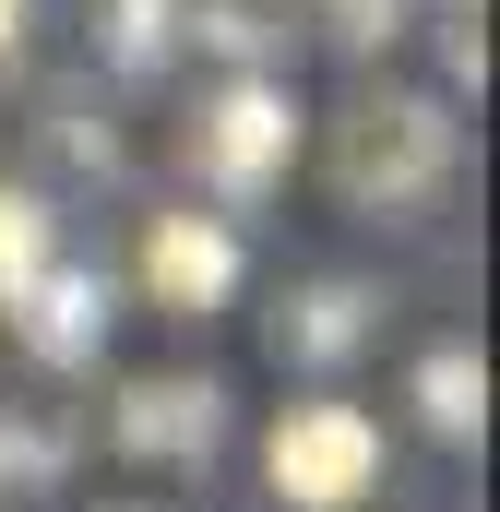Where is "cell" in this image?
<instances>
[{
    "instance_id": "1",
    "label": "cell",
    "mask_w": 500,
    "mask_h": 512,
    "mask_svg": "<svg viewBox=\"0 0 500 512\" xmlns=\"http://www.w3.org/2000/svg\"><path fill=\"white\" fill-rule=\"evenodd\" d=\"M453 179V120H441V96H358L346 120H334V191L358 203V215H405V203H429Z\"/></svg>"
},
{
    "instance_id": "2",
    "label": "cell",
    "mask_w": 500,
    "mask_h": 512,
    "mask_svg": "<svg viewBox=\"0 0 500 512\" xmlns=\"http://www.w3.org/2000/svg\"><path fill=\"white\" fill-rule=\"evenodd\" d=\"M262 477L298 512H346V501H370V477H381V429L358 405H286L274 441H262Z\"/></svg>"
},
{
    "instance_id": "3",
    "label": "cell",
    "mask_w": 500,
    "mask_h": 512,
    "mask_svg": "<svg viewBox=\"0 0 500 512\" xmlns=\"http://www.w3.org/2000/svg\"><path fill=\"white\" fill-rule=\"evenodd\" d=\"M286 155H298V96H286V84H262V72H239V84L191 120V179H203L215 203H250Z\"/></svg>"
},
{
    "instance_id": "4",
    "label": "cell",
    "mask_w": 500,
    "mask_h": 512,
    "mask_svg": "<svg viewBox=\"0 0 500 512\" xmlns=\"http://www.w3.org/2000/svg\"><path fill=\"white\" fill-rule=\"evenodd\" d=\"M108 429H120V453H143V465H203V453L227 441V393L203 382V370H191V382H179V370H155V382L120 393V417H108Z\"/></svg>"
},
{
    "instance_id": "5",
    "label": "cell",
    "mask_w": 500,
    "mask_h": 512,
    "mask_svg": "<svg viewBox=\"0 0 500 512\" xmlns=\"http://www.w3.org/2000/svg\"><path fill=\"white\" fill-rule=\"evenodd\" d=\"M143 286H155L167 310H215V298L239 286V239H227L215 215H155V239H143Z\"/></svg>"
},
{
    "instance_id": "6",
    "label": "cell",
    "mask_w": 500,
    "mask_h": 512,
    "mask_svg": "<svg viewBox=\"0 0 500 512\" xmlns=\"http://www.w3.org/2000/svg\"><path fill=\"white\" fill-rule=\"evenodd\" d=\"M0 310H24V346H36L48 370L96 358V334H108V286H96V274H48V262H36V274L0 298Z\"/></svg>"
},
{
    "instance_id": "7",
    "label": "cell",
    "mask_w": 500,
    "mask_h": 512,
    "mask_svg": "<svg viewBox=\"0 0 500 512\" xmlns=\"http://www.w3.org/2000/svg\"><path fill=\"white\" fill-rule=\"evenodd\" d=\"M346 346H370V286H298L286 298V322H274V358H346Z\"/></svg>"
},
{
    "instance_id": "8",
    "label": "cell",
    "mask_w": 500,
    "mask_h": 512,
    "mask_svg": "<svg viewBox=\"0 0 500 512\" xmlns=\"http://www.w3.org/2000/svg\"><path fill=\"white\" fill-rule=\"evenodd\" d=\"M417 417H429L441 441H477V429H489V358H477V346L417 358Z\"/></svg>"
},
{
    "instance_id": "9",
    "label": "cell",
    "mask_w": 500,
    "mask_h": 512,
    "mask_svg": "<svg viewBox=\"0 0 500 512\" xmlns=\"http://www.w3.org/2000/svg\"><path fill=\"white\" fill-rule=\"evenodd\" d=\"M36 262H48V203H36V191H0V298H12Z\"/></svg>"
},
{
    "instance_id": "10",
    "label": "cell",
    "mask_w": 500,
    "mask_h": 512,
    "mask_svg": "<svg viewBox=\"0 0 500 512\" xmlns=\"http://www.w3.org/2000/svg\"><path fill=\"white\" fill-rule=\"evenodd\" d=\"M441 60L453 84H489V0H441Z\"/></svg>"
},
{
    "instance_id": "11",
    "label": "cell",
    "mask_w": 500,
    "mask_h": 512,
    "mask_svg": "<svg viewBox=\"0 0 500 512\" xmlns=\"http://www.w3.org/2000/svg\"><path fill=\"white\" fill-rule=\"evenodd\" d=\"M405 12H417V0H334V36H346V48H393Z\"/></svg>"
},
{
    "instance_id": "12",
    "label": "cell",
    "mask_w": 500,
    "mask_h": 512,
    "mask_svg": "<svg viewBox=\"0 0 500 512\" xmlns=\"http://www.w3.org/2000/svg\"><path fill=\"white\" fill-rule=\"evenodd\" d=\"M167 48V0H120V60H155Z\"/></svg>"
},
{
    "instance_id": "13",
    "label": "cell",
    "mask_w": 500,
    "mask_h": 512,
    "mask_svg": "<svg viewBox=\"0 0 500 512\" xmlns=\"http://www.w3.org/2000/svg\"><path fill=\"white\" fill-rule=\"evenodd\" d=\"M12 24H24V0H0V48H12Z\"/></svg>"
}]
</instances>
